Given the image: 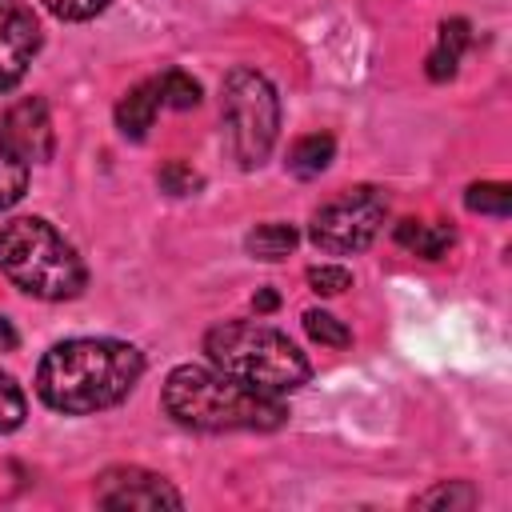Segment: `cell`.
<instances>
[{
	"label": "cell",
	"mask_w": 512,
	"mask_h": 512,
	"mask_svg": "<svg viewBox=\"0 0 512 512\" xmlns=\"http://www.w3.org/2000/svg\"><path fill=\"white\" fill-rule=\"evenodd\" d=\"M144 376V356L128 340L76 336L52 344L36 368V396L64 416H92L120 404Z\"/></svg>",
	"instance_id": "6da1fadb"
},
{
	"label": "cell",
	"mask_w": 512,
	"mask_h": 512,
	"mask_svg": "<svg viewBox=\"0 0 512 512\" xmlns=\"http://www.w3.org/2000/svg\"><path fill=\"white\" fill-rule=\"evenodd\" d=\"M164 412L196 432H272L288 420V408L280 396L260 392L220 368L204 364H180L168 372L160 392Z\"/></svg>",
	"instance_id": "7a4b0ae2"
},
{
	"label": "cell",
	"mask_w": 512,
	"mask_h": 512,
	"mask_svg": "<svg viewBox=\"0 0 512 512\" xmlns=\"http://www.w3.org/2000/svg\"><path fill=\"white\" fill-rule=\"evenodd\" d=\"M204 352H208L212 368L260 388V392H272V396L296 392L312 376L308 356L284 332H276L260 320H224V324L208 328Z\"/></svg>",
	"instance_id": "3957f363"
},
{
	"label": "cell",
	"mask_w": 512,
	"mask_h": 512,
	"mask_svg": "<svg viewBox=\"0 0 512 512\" xmlns=\"http://www.w3.org/2000/svg\"><path fill=\"white\" fill-rule=\"evenodd\" d=\"M0 272L36 300H72L88 284L76 248L40 216L0 224Z\"/></svg>",
	"instance_id": "277c9868"
},
{
	"label": "cell",
	"mask_w": 512,
	"mask_h": 512,
	"mask_svg": "<svg viewBox=\"0 0 512 512\" xmlns=\"http://www.w3.org/2000/svg\"><path fill=\"white\" fill-rule=\"evenodd\" d=\"M220 120L228 152L240 168H260L280 132V96L256 68H232L220 84Z\"/></svg>",
	"instance_id": "5b68a950"
},
{
	"label": "cell",
	"mask_w": 512,
	"mask_h": 512,
	"mask_svg": "<svg viewBox=\"0 0 512 512\" xmlns=\"http://www.w3.org/2000/svg\"><path fill=\"white\" fill-rule=\"evenodd\" d=\"M384 220H388V196L376 184H356L312 212L308 236L320 252L348 256V252H364L384 228Z\"/></svg>",
	"instance_id": "8992f818"
},
{
	"label": "cell",
	"mask_w": 512,
	"mask_h": 512,
	"mask_svg": "<svg viewBox=\"0 0 512 512\" xmlns=\"http://www.w3.org/2000/svg\"><path fill=\"white\" fill-rule=\"evenodd\" d=\"M96 504L100 508H144V512H156V508H184V496L156 472L148 468H136V464H120V468H108L96 476Z\"/></svg>",
	"instance_id": "52a82bcc"
},
{
	"label": "cell",
	"mask_w": 512,
	"mask_h": 512,
	"mask_svg": "<svg viewBox=\"0 0 512 512\" xmlns=\"http://www.w3.org/2000/svg\"><path fill=\"white\" fill-rule=\"evenodd\" d=\"M40 52V20L24 0H0V92H12Z\"/></svg>",
	"instance_id": "ba28073f"
},
{
	"label": "cell",
	"mask_w": 512,
	"mask_h": 512,
	"mask_svg": "<svg viewBox=\"0 0 512 512\" xmlns=\"http://www.w3.org/2000/svg\"><path fill=\"white\" fill-rule=\"evenodd\" d=\"M0 132H4V140H8L28 164H44V160H52V152H56V132H52V120H48V108H44V100H36V96L12 104L8 116H4V124H0Z\"/></svg>",
	"instance_id": "9c48e42d"
},
{
	"label": "cell",
	"mask_w": 512,
	"mask_h": 512,
	"mask_svg": "<svg viewBox=\"0 0 512 512\" xmlns=\"http://www.w3.org/2000/svg\"><path fill=\"white\" fill-rule=\"evenodd\" d=\"M156 108H160V88H156V80H140L136 88H128V92L120 96V104H116V128H120V136L144 140L148 128H152V120H156Z\"/></svg>",
	"instance_id": "30bf717a"
},
{
	"label": "cell",
	"mask_w": 512,
	"mask_h": 512,
	"mask_svg": "<svg viewBox=\"0 0 512 512\" xmlns=\"http://www.w3.org/2000/svg\"><path fill=\"white\" fill-rule=\"evenodd\" d=\"M472 40V28L464 16H452L440 24V36H436V48L428 52V76L432 80H452L456 68H460V56Z\"/></svg>",
	"instance_id": "8fae6325"
},
{
	"label": "cell",
	"mask_w": 512,
	"mask_h": 512,
	"mask_svg": "<svg viewBox=\"0 0 512 512\" xmlns=\"http://www.w3.org/2000/svg\"><path fill=\"white\" fill-rule=\"evenodd\" d=\"M396 244L424 256V260H440L452 244H456V232L452 224H432V220H400L396 224Z\"/></svg>",
	"instance_id": "7c38bea8"
},
{
	"label": "cell",
	"mask_w": 512,
	"mask_h": 512,
	"mask_svg": "<svg viewBox=\"0 0 512 512\" xmlns=\"http://www.w3.org/2000/svg\"><path fill=\"white\" fill-rule=\"evenodd\" d=\"M336 156V140L328 132H312V136H300L292 148H288V172L300 176V180H312L320 176Z\"/></svg>",
	"instance_id": "4fadbf2b"
},
{
	"label": "cell",
	"mask_w": 512,
	"mask_h": 512,
	"mask_svg": "<svg viewBox=\"0 0 512 512\" xmlns=\"http://www.w3.org/2000/svg\"><path fill=\"white\" fill-rule=\"evenodd\" d=\"M296 240H300V232H296L292 224L268 220V224H256V228L244 236V248H248V256H256V260H284V256L296 248Z\"/></svg>",
	"instance_id": "5bb4252c"
},
{
	"label": "cell",
	"mask_w": 512,
	"mask_h": 512,
	"mask_svg": "<svg viewBox=\"0 0 512 512\" xmlns=\"http://www.w3.org/2000/svg\"><path fill=\"white\" fill-rule=\"evenodd\" d=\"M28 160L4 140V132H0V212L4 208H12L20 196H24V188H28Z\"/></svg>",
	"instance_id": "9a60e30c"
},
{
	"label": "cell",
	"mask_w": 512,
	"mask_h": 512,
	"mask_svg": "<svg viewBox=\"0 0 512 512\" xmlns=\"http://www.w3.org/2000/svg\"><path fill=\"white\" fill-rule=\"evenodd\" d=\"M480 492L468 484V480H444L436 488H428L424 496H416V508H448V512H464V508H476Z\"/></svg>",
	"instance_id": "2e32d148"
},
{
	"label": "cell",
	"mask_w": 512,
	"mask_h": 512,
	"mask_svg": "<svg viewBox=\"0 0 512 512\" xmlns=\"http://www.w3.org/2000/svg\"><path fill=\"white\" fill-rule=\"evenodd\" d=\"M464 204H468V212H480V216H508L512 212V188L500 180H484V184H472L464 192Z\"/></svg>",
	"instance_id": "e0dca14e"
},
{
	"label": "cell",
	"mask_w": 512,
	"mask_h": 512,
	"mask_svg": "<svg viewBox=\"0 0 512 512\" xmlns=\"http://www.w3.org/2000/svg\"><path fill=\"white\" fill-rule=\"evenodd\" d=\"M156 88H160V104H168V108H196L200 104V84L188 76V72H180V68H168V72H160L156 76Z\"/></svg>",
	"instance_id": "ac0fdd59"
},
{
	"label": "cell",
	"mask_w": 512,
	"mask_h": 512,
	"mask_svg": "<svg viewBox=\"0 0 512 512\" xmlns=\"http://www.w3.org/2000/svg\"><path fill=\"white\" fill-rule=\"evenodd\" d=\"M304 332L316 340V344H328V348H348L352 344V332L340 316L324 312V308H308L304 312Z\"/></svg>",
	"instance_id": "d6986e66"
},
{
	"label": "cell",
	"mask_w": 512,
	"mask_h": 512,
	"mask_svg": "<svg viewBox=\"0 0 512 512\" xmlns=\"http://www.w3.org/2000/svg\"><path fill=\"white\" fill-rule=\"evenodd\" d=\"M156 184H160L168 196H192V192L204 188V176H200L192 164H184V160H168V164L156 172Z\"/></svg>",
	"instance_id": "ffe728a7"
},
{
	"label": "cell",
	"mask_w": 512,
	"mask_h": 512,
	"mask_svg": "<svg viewBox=\"0 0 512 512\" xmlns=\"http://www.w3.org/2000/svg\"><path fill=\"white\" fill-rule=\"evenodd\" d=\"M24 416H28V404H24L20 384H16L8 372H0V432L20 428V424H24Z\"/></svg>",
	"instance_id": "44dd1931"
},
{
	"label": "cell",
	"mask_w": 512,
	"mask_h": 512,
	"mask_svg": "<svg viewBox=\"0 0 512 512\" xmlns=\"http://www.w3.org/2000/svg\"><path fill=\"white\" fill-rule=\"evenodd\" d=\"M308 288L320 296H336L344 288H352V272L344 264H312L308 268Z\"/></svg>",
	"instance_id": "7402d4cb"
},
{
	"label": "cell",
	"mask_w": 512,
	"mask_h": 512,
	"mask_svg": "<svg viewBox=\"0 0 512 512\" xmlns=\"http://www.w3.org/2000/svg\"><path fill=\"white\" fill-rule=\"evenodd\" d=\"M108 4H112V0H44V8H48L52 16H60V20H92V16H100Z\"/></svg>",
	"instance_id": "603a6c76"
},
{
	"label": "cell",
	"mask_w": 512,
	"mask_h": 512,
	"mask_svg": "<svg viewBox=\"0 0 512 512\" xmlns=\"http://www.w3.org/2000/svg\"><path fill=\"white\" fill-rule=\"evenodd\" d=\"M16 344H20V336H16L12 320H8V316H0V352H12Z\"/></svg>",
	"instance_id": "cb8c5ba5"
},
{
	"label": "cell",
	"mask_w": 512,
	"mask_h": 512,
	"mask_svg": "<svg viewBox=\"0 0 512 512\" xmlns=\"http://www.w3.org/2000/svg\"><path fill=\"white\" fill-rule=\"evenodd\" d=\"M256 308H264V312L276 308V296H272V292H260V296H256Z\"/></svg>",
	"instance_id": "d4e9b609"
}]
</instances>
